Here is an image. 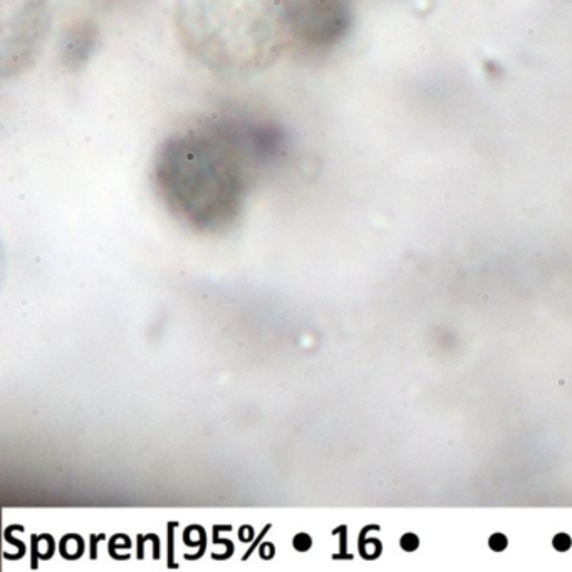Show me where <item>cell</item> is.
Instances as JSON below:
<instances>
[{
  "mask_svg": "<svg viewBox=\"0 0 572 572\" xmlns=\"http://www.w3.org/2000/svg\"><path fill=\"white\" fill-rule=\"evenodd\" d=\"M256 165L263 164L250 141V120L218 118L168 138L157 154L155 174L175 207L208 225L234 215Z\"/></svg>",
  "mask_w": 572,
  "mask_h": 572,
  "instance_id": "1",
  "label": "cell"
},
{
  "mask_svg": "<svg viewBox=\"0 0 572 572\" xmlns=\"http://www.w3.org/2000/svg\"><path fill=\"white\" fill-rule=\"evenodd\" d=\"M554 548L558 549V551L565 552L569 548H571V538H569L568 534H558L554 538Z\"/></svg>",
  "mask_w": 572,
  "mask_h": 572,
  "instance_id": "7",
  "label": "cell"
},
{
  "mask_svg": "<svg viewBox=\"0 0 572 572\" xmlns=\"http://www.w3.org/2000/svg\"><path fill=\"white\" fill-rule=\"evenodd\" d=\"M283 9L293 34L310 48L336 45L352 24L348 0H283Z\"/></svg>",
  "mask_w": 572,
  "mask_h": 572,
  "instance_id": "2",
  "label": "cell"
},
{
  "mask_svg": "<svg viewBox=\"0 0 572 572\" xmlns=\"http://www.w3.org/2000/svg\"><path fill=\"white\" fill-rule=\"evenodd\" d=\"M269 529H270V525H267V527H266V529H264L263 534H260V538H259V539H257V542L263 541L264 535H266V534H267V531H269ZM257 542H256V544H254V545H253V548H250V551H249V552H247V554H246V555H244V559L249 558V555H250V554H253V552H254V551H256Z\"/></svg>",
  "mask_w": 572,
  "mask_h": 572,
  "instance_id": "9",
  "label": "cell"
},
{
  "mask_svg": "<svg viewBox=\"0 0 572 572\" xmlns=\"http://www.w3.org/2000/svg\"><path fill=\"white\" fill-rule=\"evenodd\" d=\"M310 545H313V539H310V535L297 534L296 538H294V548H296V551H309Z\"/></svg>",
  "mask_w": 572,
  "mask_h": 572,
  "instance_id": "4",
  "label": "cell"
},
{
  "mask_svg": "<svg viewBox=\"0 0 572 572\" xmlns=\"http://www.w3.org/2000/svg\"><path fill=\"white\" fill-rule=\"evenodd\" d=\"M174 527H177V524L171 522L170 529H168V532H170V568H177V564L174 562Z\"/></svg>",
  "mask_w": 572,
  "mask_h": 572,
  "instance_id": "8",
  "label": "cell"
},
{
  "mask_svg": "<svg viewBox=\"0 0 572 572\" xmlns=\"http://www.w3.org/2000/svg\"><path fill=\"white\" fill-rule=\"evenodd\" d=\"M489 545H491L492 551L502 552L507 548V538L504 534H494L489 541Z\"/></svg>",
  "mask_w": 572,
  "mask_h": 572,
  "instance_id": "5",
  "label": "cell"
},
{
  "mask_svg": "<svg viewBox=\"0 0 572 572\" xmlns=\"http://www.w3.org/2000/svg\"><path fill=\"white\" fill-rule=\"evenodd\" d=\"M420 541L418 538H416L415 534H406L402 538V548L403 551L413 552L418 549Z\"/></svg>",
  "mask_w": 572,
  "mask_h": 572,
  "instance_id": "6",
  "label": "cell"
},
{
  "mask_svg": "<svg viewBox=\"0 0 572 572\" xmlns=\"http://www.w3.org/2000/svg\"><path fill=\"white\" fill-rule=\"evenodd\" d=\"M96 46V29L89 22H78L66 32L61 59L66 68L79 69L91 58Z\"/></svg>",
  "mask_w": 572,
  "mask_h": 572,
  "instance_id": "3",
  "label": "cell"
}]
</instances>
